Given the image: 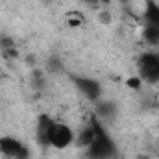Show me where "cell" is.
Returning <instances> with one entry per match:
<instances>
[{
	"instance_id": "6da1fadb",
	"label": "cell",
	"mask_w": 159,
	"mask_h": 159,
	"mask_svg": "<svg viewBox=\"0 0 159 159\" xmlns=\"http://www.w3.org/2000/svg\"><path fill=\"white\" fill-rule=\"evenodd\" d=\"M74 139H76V135H74L72 128L67 122L54 120V126H52V131H50V146L52 148L65 150L74 143Z\"/></svg>"
},
{
	"instance_id": "ba28073f",
	"label": "cell",
	"mask_w": 159,
	"mask_h": 159,
	"mask_svg": "<svg viewBox=\"0 0 159 159\" xmlns=\"http://www.w3.org/2000/svg\"><path fill=\"white\" fill-rule=\"evenodd\" d=\"M126 85L129 89H133V91H139L143 87V80H141V76H131V78L126 80Z\"/></svg>"
},
{
	"instance_id": "52a82bcc",
	"label": "cell",
	"mask_w": 159,
	"mask_h": 159,
	"mask_svg": "<svg viewBox=\"0 0 159 159\" xmlns=\"http://www.w3.org/2000/svg\"><path fill=\"white\" fill-rule=\"evenodd\" d=\"M65 22L70 26V28H80L83 22H85V15L78 11V9H72V11H69L67 15H65Z\"/></svg>"
},
{
	"instance_id": "7a4b0ae2",
	"label": "cell",
	"mask_w": 159,
	"mask_h": 159,
	"mask_svg": "<svg viewBox=\"0 0 159 159\" xmlns=\"http://www.w3.org/2000/svg\"><path fill=\"white\" fill-rule=\"evenodd\" d=\"M139 76L146 81H159V54L146 52L139 59Z\"/></svg>"
},
{
	"instance_id": "8fae6325",
	"label": "cell",
	"mask_w": 159,
	"mask_h": 159,
	"mask_svg": "<svg viewBox=\"0 0 159 159\" xmlns=\"http://www.w3.org/2000/svg\"><path fill=\"white\" fill-rule=\"evenodd\" d=\"M120 4H128V2H129V0H119Z\"/></svg>"
},
{
	"instance_id": "3957f363",
	"label": "cell",
	"mask_w": 159,
	"mask_h": 159,
	"mask_svg": "<svg viewBox=\"0 0 159 159\" xmlns=\"http://www.w3.org/2000/svg\"><path fill=\"white\" fill-rule=\"evenodd\" d=\"M87 150H89V156L93 159H109L115 152V146H113L111 139L106 137V133H100Z\"/></svg>"
},
{
	"instance_id": "277c9868",
	"label": "cell",
	"mask_w": 159,
	"mask_h": 159,
	"mask_svg": "<svg viewBox=\"0 0 159 159\" xmlns=\"http://www.w3.org/2000/svg\"><path fill=\"white\" fill-rule=\"evenodd\" d=\"M0 154L9 159H28V148L17 139L4 137L0 139Z\"/></svg>"
},
{
	"instance_id": "30bf717a",
	"label": "cell",
	"mask_w": 159,
	"mask_h": 159,
	"mask_svg": "<svg viewBox=\"0 0 159 159\" xmlns=\"http://www.w3.org/2000/svg\"><path fill=\"white\" fill-rule=\"evenodd\" d=\"M83 2H87L89 6H94V4H98V0H83Z\"/></svg>"
},
{
	"instance_id": "5b68a950",
	"label": "cell",
	"mask_w": 159,
	"mask_h": 159,
	"mask_svg": "<svg viewBox=\"0 0 159 159\" xmlns=\"http://www.w3.org/2000/svg\"><path fill=\"white\" fill-rule=\"evenodd\" d=\"M52 126H54V120L46 115H41L37 124H35V137H37V143L43 146H50V131H52Z\"/></svg>"
},
{
	"instance_id": "9c48e42d",
	"label": "cell",
	"mask_w": 159,
	"mask_h": 159,
	"mask_svg": "<svg viewBox=\"0 0 159 159\" xmlns=\"http://www.w3.org/2000/svg\"><path fill=\"white\" fill-rule=\"evenodd\" d=\"M98 19H100V20H102L104 24H107V22H111V15H109L107 11H106V13H100V17H98Z\"/></svg>"
},
{
	"instance_id": "8992f818",
	"label": "cell",
	"mask_w": 159,
	"mask_h": 159,
	"mask_svg": "<svg viewBox=\"0 0 159 159\" xmlns=\"http://www.w3.org/2000/svg\"><path fill=\"white\" fill-rule=\"evenodd\" d=\"M78 89L81 91L83 96L91 98V100H96L100 96V85L94 81V80H87V78H80L78 81Z\"/></svg>"
}]
</instances>
